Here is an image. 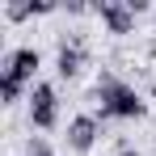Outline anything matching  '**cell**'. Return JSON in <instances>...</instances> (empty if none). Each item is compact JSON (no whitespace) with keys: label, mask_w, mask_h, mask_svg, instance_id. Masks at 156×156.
<instances>
[{"label":"cell","mask_w":156,"mask_h":156,"mask_svg":"<svg viewBox=\"0 0 156 156\" xmlns=\"http://www.w3.org/2000/svg\"><path fill=\"white\" fill-rule=\"evenodd\" d=\"M38 68H42V51L38 47H13V51H4V59H0V76H13L21 80V84H38Z\"/></svg>","instance_id":"277c9868"},{"label":"cell","mask_w":156,"mask_h":156,"mask_svg":"<svg viewBox=\"0 0 156 156\" xmlns=\"http://www.w3.org/2000/svg\"><path fill=\"white\" fill-rule=\"evenodd\" d=\"M26 89H30V84H21V80H13V76H0V105L13 110V105L26 97ZM26 101H30V97H26Z\"/></svg>","instance_id":"52a82bcc"},{"label":"cell","mask_w":156,"mask_h":156,"mask_svg":"<svg viewBox=\"0 0 156 156\" xmlns=\"http://www.w3.org/2000/svg\"><path fill=\"white\" fill-rule=\"evenodd\" d=\"M30 127L34 131H55L59 127V89L51 80H38L30 89Z\"/></svg>","instance_id":"3957f363"},{"label":"cell","mask_w":156,"mask_h":156,"mask_svg":"<svg viewBox=\"0 0 156 156\" xmlns=\"http://www.w3.org/2000/svg\"><path fill=\"white\" fill-rule=\"evenodd\" d=\"M93 13L101 17L105 34H135V13L127 0H101V4H93Z\"/></svg>","instance_id":"8992f818"},{"label":"cell","mask_w":156,"mask_h":156,"mask_svg":"<svg viewBox=\"0 0 156 156\" xmlns=\"http://www.w3.org/2000/svg\"><path fill=\"white\" fill-rule=\"evenodd\" d=\"M118 156H144V152H139V148H131V144H122V148H118Z\"/></svg>","instance_id":"8fae6325"},{"label":"cell","mask_w":156,"mask_h":156,"mask_svg":"<svg viewBox=\"0 0 156 156\" xmlns=\"http://www.w3.org/2000/svg\"><path fill=\"white\" fill-rule=\"evenodd\" d=\"M152 101H156V80H152Z\"/></svg>","instance_id":"7c38bea8"},{"label":"cell","mask_w":156,"mask_h":156,"mask_svg":"<svg viewBox=\"0 0 156 156\" xmlns=\"http://www.w3.org/2000/svg\"><path fill=\"white\" fill-rule=\"evenodd\" d=\"M101 118L97 114H76L72 122H68V131H63V139H68V148L76 156H89L93 148H97V139H101Z\"/></svg>","instance_id":"5b68a950"},{"label":"cell","mask_w":156,"mask_h":156,"mask_svg":"<svg viewBox=\"0 0 156 156\" xmlns=\"http://www.w3.org/2000/svg\"><path fill=\"white\" fill-rule=\"evenodd\" d=\"M26 156H59V152H51V148H47V139H42V135H34V139L26 144Z\"/></svg>","instance_id":"9c48e42d"},{"label":"cell","mask_w":156,"mask_h":156,"mask_svg":"<svg viewBox=\"0 0 156 156\" xmlns=\"http://www.w3.org/2000/svg\"><path fill=\"white\" fill-rule=\"evenodd\" d=\"M84 68H89V38H84V30H63L59 34V51H55V76L76 80Z\"/></svg>","instance_id":"7a4b0ae2"},{"label":"cell","mask_w":156,"mask_h":156,"mask_svg":"<svg viewBox=\"0 0 156 156\" xmlns=\"http://www.w3.org/2000/svg\"><path fill=\"white\" fill-rule=\"evenodd\" d=\"M93 97L101 101V127L110 122V118H122V122H139L144 114H148V101H144V93L135 89V84H127V80H118L110 68H101V76H97V84H93Z\"/></svg>","instance_id":"6da1fadb"},{"label":"cell","mask_w":156,"mask_h":156,"mask_svg":"<svg viewBox=\"0 0 156 156\" xmlns=\"http://www.w3.org/2000/svg\"><path fill=\"white\" fill-rule=\"evenodd\" d=\"M63 13H72V17H84V13H93V4H84V0H68V4H63Z\"/></svg>","instance_id":"30bf717a"},{"label":"cell","mask_w":156,"mask_h":156,"mask_svg":"<svg viewBox=\"0 0 156 156\" xmlns=\"http://www.w3.org/2000/svg\"><path fill=\"white\" fill-rule=\"evenodd\" d=\"M4 17L9 21H26V17H34V9H30V0H4Z\"/></svg>","instance_id":"ba28073f"}]
</instances>
